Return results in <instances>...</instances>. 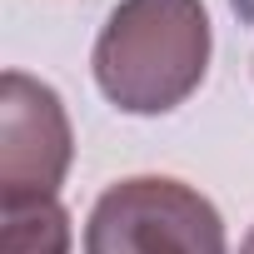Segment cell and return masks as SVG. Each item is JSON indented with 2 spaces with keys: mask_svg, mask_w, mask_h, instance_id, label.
<instances>
[{
  "mask_svg": "<svg viewBox=\"0 0 254 254\" xmlns=\"http://www.w3.org/2000/svg\"><path fill=\"white\" fill-rule=\"evenodd\" d=\"M214 30L204 0H120L95 40V85L125 115L185 105L209 70Z\"/></svg>",
  "mask_w": 254,
  "mask_h": 254,
  "instance_id": "1",
  "label": "cell"
},
{
  "mask_svg": "<svg viewBox=\"0 0 254 254\" xmlns=\"http://www.w3.org/2000/svg\"><path fill=\"white\" fill-rule=\"evenodd\" d=\"M85 254H229V234L194 185L135 175L95 199L85 219Z\"/></svg>",
  "mask_w": 254,
  "mask_h": 254,
  "instance_id": "2",
  "label": "cell"
},
{
  "mask_svg": "<svg viewBox=\"0 0 254 254\" xmlns=\"http://www.w3.org/2000/svg\"><path fill=\"white\" fill-rule=\"evenodd\" d=\"M75 160V135L60 95L25 75H0V209L55 199Z\"/></svg>",
  "mask_w": 254,
  "mask_h": 254,
  "instance_id": "3",
  "label": "cell"
},
{
  "mask_svg": "<svg viewBox=\"0 0 254 254\" xmlns=\"http://www.w3.org/2000/svg\"><path fill=\"white\" fill-rule=\"evenodd\" d=\"M0 254H70V214L60 199L0 209Z\"/></svg>",
  "mask_w": 254,
  "mask_h": 254,
  "instance_id": "4",
  "label": "cell"
},
{
  "mask_svg": "<svg viewBox=\"0 0 254 254\" xmlns=\"http://www.w3.org/2000/svg\"><path fill=\"white\" fill-rule=\"evenodd\" d=\"M239 254H254V229H249V239H244V249Z\"/></svg>",
  "mask_w": 254,
  "mask_h": 254,
  "instance_id": "5",
  "label": "cell"
}]
</instances>
